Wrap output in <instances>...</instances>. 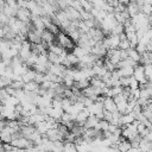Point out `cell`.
Returning a JSON list of instances; mask_svg holds the SVG:
<instances>
[{
	"label": "cell",
	"instance_id": "11",
	"mask_svg": "<svg viewBox=\"0 0 152 152\" xmlns=\"http://www.w3.org/2000/svg\"><path fill=\"white\" fill-rule=\"evenodd\" d=\"M127 104H128V101H127V100H122V101L118 102V103H116L118 110H119L121 114H125V113H126V108H127Z\"/></svg>",
	"mask_w": 152,
	"mask_h": 152
},
{
	"label": "cell",
	"instance_id": "23",
	"mask_svg": "<svg viewBox=\"0 0 152 152\" xmlns=\"http://www.w3.org/2000/svg\"><path fill=\"white\" fill-rule=\"evenodd\" d=\"M146 51L152 52V42H150L148 44H146Z\"/></svg>",
	"mask_w": 152,
	"mask_h": 152
},
{
	"label": "cell",
	"instance_id": "4",
	"mask_svg": "<svg viewBox=\"0 0 152 152\" xmlns=\"http://www.w3.org/2000/svg\"><path fill=\"white\" fill-rule=\"evenodd\" d=\"M103 107H104V109H107L109 112H113V113L118 110V107H116V103H115L114 99L109 97V96H106V99L103 101Z\"/></svg>",
	"mask_w": 152,
	"mask_h": 152
},
{
	"label": "cell",
	"instance_id": "21",
	"mask_svg": "<svg viewBox=\"0 0 152 152\" xmlns=\"http://www.w3.org/2000/svg\"><path fill=\"white\" fill-rule=\"evenodd\" d=\"M132 95L134 96V99L135 100H138L139 97H140V88H137V89H132Z\"/></svg>",
	"mask_w": 152,
	"mask_h": 152
},
{
	"label": "cell",
	"instance_id": "7",
	"mask_svg": "<svg viewBox=\"0 0 152 152\" xmlns=\"http://www.w3.org/2000/svg\"><path fill=\"white\" fill-rule=\"evenodd\" d=\"M127 11H128L129 15L133 17V15H135V14H138L140 12V6L137 2H129L127 5Z\"/></svg>",
	"mask_w": 152,
	"mask_h": 152
},
{
	"label": "cell",
	"instance_id": "8",
	"mask_svg": "<svg viewBox=\"0 0 152 152\" xmlns=\"http://www.w3.org/2000/svg\"><path fill=\"white\" fill-rule=\"evenodd\" d=\"M36 75H37V71H36L33 68H30V70H28L26 74L23 75V80H24L25 83H27V82H30V81H34Z\"/></svg>",
	"mask_w": 152,
	"mask_h": 152
},
{
	"label": "cell",
	"instance_id": "12",
	"mask_svg": "<svg viewBox=\"0 0 152 152\" xmlns=\"http://www.w3.org/2000/svg\"><path fill=\"white\" fill-rule=\"evenodd\" d=\"M122 32H125V26L124 24H120V23H118L112 30V34H121Z\"/></svg>",
	"mask_w": 152,
	"mask_h": 152
},
{
	"label": "cell",
	"instance_id": "10",
	"mask_svg": "<svg viewBox=\"0 0 152 152\" xmlns=\"http://www.w3.org/2000/svg\"><path fill=\"white\" fill-rule=\"evenodd\" d=\"M120 70V74H121V77L122 76H132L134 74V66H125V68H119Z\"/></svg>",
	"mask_w": 152,
	"mask_h": 152
},
{
	"label": "cell",
	"instance_id": "1",
	"mask_svg": "<svg viewBox=\"0 0 152 152\" xmlns=\"http://www.w3.org/2000/svg\"><path fill=\"white\" fill-rule=\"evenodd\" d=\"M31 15L32 12L28 8H19L17 12V18L24 23H31Z\"/></svg>",
	"mask_w": 152,
	"mask_h": 152
},
{
	"label": "cell",
	"instance_id": "18",
	"mask_svg": "<svg viewBox=\"0 0 152 152\" xmlns=\"http://www.w3.org/2000/svg\"><path fill=\"white\" fill-rule=\"evenodd\" d=\"M131 77V76H129ZM129 77H127V76H122V77H120V81H121V86L122 87H129Z\"/></svg>",
	"mask_w": 152,
	"mask_h": 152
},
{
	"label": "cell",
	"instance_id": "3",
	"mask_svg": "<svg viewBox=\"0 0 152 152\" xmlns=\"http://www.w3.org/2000/svg\"><path fill=\"white\" fill-rule=\"evenodd\" d=\"M42 39H43V43L50 45V44H52V43L56 40V34L52 33L50 30L45 28V30L42 32Z\"/></svg>",
	"mask_w": 152,
	"mask_h": 152
},
{
	"label": "cell",
	"instance_id": "9",
	"mask_svg": "<svg viewBox=\"0 0 152 152\" xmlns=\"http://www.w3.org/2000/svg\"><path fill=\"white\" fill-rule=\"evenodd\" d=\"M128 56H129L132 59H134L135 62H138V63H139V61H140V58H141V55L138 52V50H137L135 48H129V49H128Z\"/></svg>",
	"mask_w": 152,
	"mask_h": 152
},
{
	"label": "cell",
	"instance_id": "14",
	"mask_svg": "<svg viewBox=\"0 0 152 152\" xmlns=\"http://www.w3.org/2000/svg\"><path fill=\"white\" fill-rule=\"evenodd\" d=\"M129 80H131V81H129V88H131V89H137V88H139V84H140V83H139V81L134 77V75H132V76L129 77Z\"/></svg>",
	"mask_w": 152,
	"mask_h": 152
},
{
	"label": "cell",
	"instance_id": "6",
	"mask_svg": "<svg viewBox=\"0 0 152 152\" xmlns=\"http://www.w3.org/2000/svg\"><path fill=\"white\" fill-rule=\"evenodd\" d=\"M138 64V62H135L134 59H132L131 57L128 58H125V59H121L118 64H116V68H125V66H135Z\"/></svg>",
	"mask_w": 152,
	"mask_h": 152
},
{
	"label": "cell",
	"instance_id": "13",
	"mask_svg": "<svg viewBox=\"0 0 152 152\" xmlns=\"http://www.w3.org/2000/svg\"><path fill=\"white\" fill-rule=\"evenodd\" d=\"M129 48H132L131 45V42L128 38H125V39H121L120 40V44H119V49H124V50H128Z\"/></svg>",
	"mask_w": 152,
	"mask_h": 152
},
{
	"label": "cell",
	"instance_id": "15",
	"mask_svg": "<svg viewBox=\"0 0 152 152\" xmlns=\"http://www.w3.org/2000/svg\"><path fill=\"white\" fill-rule=\"evenodd\" d=\"M114 15H115L116 21L120 23V24H124L126 21V18H125V15H124L122 12H114Z\"/></svg>",
	"mask_w": 152,
	"mask_h": 152
},
{
	"label": "cell",
	"instance_id": "24",
	"mask_svg": "<svg viewBox=\"0 0 152 152\" xmlns=\"http://www.w3.org/2000/svg\"><path fill=\"white\" fill-rule=\"evenodd\" d=\"M118 1H119L120 4H125V5H128V4L131 2L129 0H118Z\"/></svg>",
	"mask_w": 152,
	"mask_h": 152
},
{
	"label": "cell",
	"instance_id": "20",
	"mask_svg": "<svg viewBox=\"0 0 152 152\" xmlns=\"http://www.w3.org/2000/svg\"><path fill=\"white\" fill-rule=\"evenodd\" d=\"M19 8H28V0H18Z\"/></svg>",
	"mask_w": 152,
	"mask_h": 152
},
{
	"label": "cell",
	"instance_id": "17",
	"mask_svg": "<svg viewBox=\"0 0 152 152\" xmlns=\"http://www.w3.org/2000/svg\"><path fill=\"white\" fill-rule=\"evenodd\" d=\"M135 49L138 50V52H139L140 55H142L144 52H146V45L142 44V43H138V45L135 46Z\"/></svg>",
	"mask_w": 152,
	"mask_h": 152
},
{
	"label": "cell",
	"instance_id": "2",
	"mask_svg": "<svg viewBox=\"0 0 152 152\" xmlns=\"http://www.w3.org/2000/svg\"><path fill=\"white\" fill-rule=\"evenodd\" d=\"M65 13L68 15V18L72 21V20H82V17H81V12L76 8H74L72 6H68L65 10Z\"/></svg>",
	"mask_w": 152,
	"mask_h": 152
},
{
	"label": "cell",
	"instance_id": "5",
	"mask_svg": "<svg viewBox=\"0 0 152 152\" xmlns=\"http://www.w3.org/2000/svg\"><path fill=\"white\" fill-rule=\"evenodd\" d=\"M99 121H100V119L96 115H89L84 122V127L86 128H94L99 124Z\"/></svg>",
	"mask_w": 152,
	"mask_h": 152
},
{
	"label": "cell",
	"instance_id": "16",
	"mask_svg": "<svg viewBox=\"0 0 152 152\" xmlns=\"http://www.w3.org/2000/svg\"><path fill=\"white\" fill-rule=\"evenodd\" d=\"M8 20H10V17H7L4 12L0 13V21H1V25H8Z\"/></svg>",
	"mask_w": 152,
	"mask_h": 152
},
{
	"label": "cell",
	"instance_id": "19",
	"mask_svg": "<svg viewBox=\"0 0 152 152\" xmlns=\"http://www.w3.org/2000/svg\"><path fill=\"white\" fill-rule=\"evenodd\" d=\"M103 113H104V120L112 122V120H113V112H109L107 109H103Z\"/></svg>",
	"mask_w": 152,
	"mask_h": 152
},
{
	"label": "cell",
	"instance_id": "22",
	"mask_svg": "<svg viewBox=\"0 0 152 152\" xmlns=\"http://www.w3.org/2000/svg\"><path fill=\"white\" fill-rule=\"evenodd\" d=\"M146 127H147V126H146L144 122H141V121H140V122H139V125H138V127H137V129H138V133L140 134V133H141V132H142V131H144Z\"/></svg>",
	"mask_w": 152,
	"mask_h": 152
}]
</instances>
